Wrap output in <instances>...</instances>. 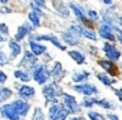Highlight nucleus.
Returning <instances> with one entry per match:
<instances>
[{
    "mask_svg": "<svg viewBox=\"0 0 122 120\" xmlns=\"http://www.w3.org/2000/svg\"><path fill=\"white\" fill-rule=\"evenodd\" d=\"M113 31H114V35H116V39H118L122 43V30L117 26H113Z\"/></svg>",
    "mask_w": 122,
    "mask_h": 120,
    "instance_id": "30",
    "label": "nucleus"
},
{
    "mask_svg": "<svg viewBox=\"0 0 122 120\" xmlns=\"http://www.w3.org/2000/svg\"><path fill=\"white\" fill-rule=\"evenodd\" d=\"M118 21H119V23L122 25V17H119V20H118Z\"/></svg>",
    "mask_w": 122,
    "mask_h": 120,
    "instance_id": "40",
    "label": "nucleus"
},
{
    "mask_svg": "<svg viewBox=\"0 0 122 120\" xmlns=\"http://www.w3.org/2000/svg\"><path fill=\"white\" fill-rule=\"evenodd\" d=\"M68 55H70V57L74 59L75 63H77V64H84L85 63V56L81 54V52L76 51V50H71V51H68Z\"/></svg>",
    "mask_w": 122,
    "mask_h": 120,
    "instance_id": "17",
    "label": "nucleus"
},
{
    "mask_svg": "<svg viewBox=\"0 0 122 120\" xmlns=\"http://www.w3.org/2000/svg\"><path fill=\"white\" fill-rule=\"evenodd\" d=\"M102 50L106 54L108 60H110V61H117V60H119V57H121V51H119L118 48H116V47L110 43H105Z\"/></svg>",
    "mask_w": 122,
    "mask_h": 120,
    "instance_id": "7",
    "label": "nucleus"
},
{
    "mask_svg": "<svg viewBox=\"0 0 122 120\" xmlns=\"http://www.w3.org/2000/svg\"><path fill=\"white\" fill-rule=\"evenodd\" d=\"M62 98H63V104H64V107L68 110L70 114H77V112H80V106H79V103H77L76 99H75L72 95L63 93V94H62Z\"/></svg>",
    "mask_w": 122,
    "mask_h": 120,
    "instance_id": "5",
    "label": "nucleus"
},
{
    "mask_svg": "<svg viewBox=\"0 0 122 120\" xmlns=\"http://www.w3.org/2000/svg\"><path fill=\"white\" fill-rule=\"evenodd\" d=\"M33 39H34V41H49V42H51L55 47H58L59 50H62V51L66 50V46L62 44L61 42H59V39L56 38V37H54V35H37Z\"/></svg>",
    "mask_w": 122,
    "mask_h": 120,
    "instance_id": "11",
    "label": "nucleus"
},
{
    "mask_svg": "<svg viewBox=\"0 0 122 120\" xmlns=\"http://www.w3.org/2000/svg\"><path fill=\"white\" fill-rule=\"evenodd\" d=\"M19 94H20V97H21V98L28 99V98H30V97L34 95V89H33L32 86H26V85H25V86H21Z\"/></svg>",
    "mask_w": 122,
    "mask_h": 120,
    "instance_id": "20",
    "label": "nucleus"
},
{
    "mask_svg": "<svg viewBox=\"0 0 122 120\" xmlns=\"http://www.w3.org/2000/svg\"><path fill=\"white\" fill-rule=\"evenodd\" d=\"M88 117L91 120H105L100 112H96V111H88Z\"/></svg>",
    "mask_w": 122,
    "mask_h": 120,
    "instance_id": "27",
    "label": "nucleus"
},
{
    "mask_svg": "<svg viewBox=\"0 0 122 120\" xmlns=\"http://www.w3.org/2000/svg\"><path fill=\"white\" fill-rule=\"evenodd\" d=\"M32 120H45V115H43L42 110H41V108H36Z\"/></svg>",
    "mask_w": 122,
    "mask_h": 120,
    "instance_id": "28",
    "label": "nucleus"
},
{
    "mask_svg": "<svg viewBox=\"0 0 122 120\" xmlns=\"http://www.w3.org/2000/svg\"><path fill=\"white\" fill-rule=\"evenodd\" d=\"M62 37H63V41L66 42V43L71 44V46H75V44L79 43V35H76L75 33H72L71 30L63 33V34H62Z\"/></svg>",
    "mask_w": 122,
    "mask_h": 120,
    "instance_id": "14",
    "label": "nucleus"
},
{
    "mask_svg": "<svg viewBox=\"0 0 122 120\" xmlns=\"http://www.w3.org/2000/svg\"><path fill=\"white\" fill-rule=\"evenodd\" d=\"M96 77L98 78V81H101V82H102L104 85H106V86H112L113 83L117 82V80L110 78L108 74H105V73H96Z\"/></svg>",
    "mask_w": 122,
    "mask_h": 120,
    "instance_id": "21",
    "label": "nucleus"
},
{
    "mask_svg": "<svg viewBox=\"0 0 122 120\" xmlns=\"http://www.w3.org/2000/svg\"><path fill=\"white\" fill-rule=\"evenodd\" d=\"M4 41H5V38H3V35L0 34V42H4Z\"/></svg>",
    "mask_w": 122,
    "mask_h": 120,
    "instance_id": "39",
    "label": "nucleus"
},
{
    "mask_svg": "<svg viewBox=\"0 0 122 120\" xmlns=\"http://www.w3.org/2000/svg\"><path fill=\"white\" fill-rule=\"evenodd\" d=\"M0 30H1V33L8 34V28H7L5 23H0Z\"/></svg>",
    "mask_w": 122,
    "mask_h": 120,
    "instance_id": "34",
    "label": "nucleus"
},
{
    "mask_svg": "<svg viewBox=\"0 0 122 120\" xmlns=\"http://www.w3.org/2000/svg\"><path fill=\"white\" fill-rule=\"evenodd\" d=\"M108 117H109V120H119V119H118V116H117L116 114H109V115H108Z\"/></svg>",
    "mask_w": 122,
    "mask_h": 120,
    "instance_id": "36",
    "label": "nucleus"
},
{
    "mask_svg": "<svg viewBox=\"0 0 122 120\" xmlns=\"http://www.w3.org/2000/svg\"><path fill=\"white\" fill-rule=\"evenodd\" d=\"M42 93L46 98V103H58V97L63 94L56 82L49 83L47 86H45Z\"/></svg>",
    "mask_w": 122,
    "mask_h": 120,
    "instance_id": "2",
    "label": "nucleus"
},
{
    "mask_svg": "<svg viewBox=\"0 0 122 120\" xmlns=\"http://www.w3.org/2000/svg\"><path fill=\"white\" fill-rule=\"evenodd\" d=\"M53 5L55 7V9L58 10L63 17H68V16H70L68 8L63 4V1H61V0H53Z\"/></svg>",
    "mask_w": 122,
    "mask_h": 120,
    "instance_id": "15",
    "label": "nucleus"
},
{
    "mask_svg": "<svg viewBox=\"0 0 122 120\" xmlns=\"http://www.w3.org/2000/svg\"><path fill=\"white\" fill-rule=\"evenodd\" d=\"M9 48H11V57L12 59L16 57V56H19V55L21 54V46H20L16 41L9 42Z\"/></svg>",
    "mask_w": 122,
    "mask_h": 120,
    "instance_id": "22",
    "label": "nucleus"
},
{
    "mask_svg": "<svg viewBox=\"0 0 122 120\" xmlns=\"http://www.w3.org/2000/svg\"><path fill=\"white\" fill-rule=\"evenodd\" d=\"M29 103L24 101H15L9 104H5L1 108L3 115L9 120H20V116H25L29 111Z\"/></svg>",
    "mask_w": 122,
    "mask_h": 120,
    "instance_id": "1",
    "label": "nucleus"
},
{
    "mask_svg": "<svg viewBox=\"0 0 122 120\" xmlns=\"http://www.w3.org/2000/svg\"><path fill=\"white\" fill-rule=\"evenodd\" d=\"M15 76H16L17 78H20L21 81H24V82L29 81V76H28L25 72H22V70H16V72H15Z\"/></svg>",
    "mask_w": 122,
    "mask_h": 120,
    "instance_id": "29",
    "label": "nucleus"
},
{
    "mask_svg": "<svg viewBox=\"0 0 122 120\" xmlns=\"http://www.w3.org/2000/svg\"><path fill=\"white\" fill-rule=\"evenodd\" d=\"M30 30H32V26H29L28 23H24L21 28H19V31H17L16 37H15V41H16V42L21 41V39L26 35V34L30 33Z\"/></svg>",
    "mask_w": 122,
    "mask_h": 120,
    "instance_id": "16",
    "label": "nucleus"
},
{
    "mask_svg": "<svg viewBox=\"0 0 122 120\" xmlns=\"http://www.w3.org/2000/svg\"><path fill=\"white\" fill-rule=\"evenodd\" d=\"M64 74H66V72H64L63 68H62V64L58 61H55L53 69H51V76L55 78V81H61L62 78L64 77Z\"/></svg>",
    "mask_w": 122,
    "mask_h": 120,
    "instance_id": "13",
    "label": "nucleus"
},
{
    "mask_svg": "<svg viewBox=\"0 0 122 120\" xmlns=\"http://www.w3.org/2000/svg\"><path fill=\"white\" fill-rule=\"evenodd\" d=\"M74 90L77 91L80 94H84L85 97H91L93 94H97L98 93V89L96 88L95 85H91V83H79V85H75L74 86Z\"/></svg>",
    "mask_w": 122,
    "mask_h": 120,
    "instance_id": "6",
    "label": "nucleus"
},
{
    "mask_svg": "<svg viewBox=\"0 0 122 120\" xmlns=\"http://www.w3.org/2000/svg\"><path fill=\"white\" fill-rule=\"evenodd\" d=\"M0 1H1V3H7L8 0H0Z\"/></svg>",
    "mask_w": 122,
    "mask_h": 120,
    "instance_id": "41",
    "label": "nucleus"
},
{
    "mask_svg": "<svg viewBox=\"0 0 122 120\" xmlns=\"http://www.w3.org/2000/svg\"><path fill=\"white\" fill-rule=\"evenodd\" d=\"M89 78V72L87 70H83V72H77V73H74L72 76V81L74 82H85V81Z\"/></svg>",
    "mask_w": 122,
    "mask_h": 120,
    "instance_id": "19",
    "label": "nucleus"
},
{
    "mask_svg": "<svg viewBox=\"0 0 122 120\" xmlns=\"http://www.w3.org/2000/svg\"><path fill=\"white\" fill-rule=\"evenodd\" d=\"M5 80H7L5 73H4V72H0V83H4V82H5Z\"/></svg>",
    "mask_w": 122,
    "mask_h": 120,
    "instance_id": "35",
    "label": "nucleus"
},
{
    "mask_svg": "<svg viewBox=\"0 0 122 120\" xmlns=\"http://www.w3.org/2000/svg\"><path fill=\"white\" fill-rule=\"evenodd\" d=\"M87 13H88V16H89L91 20H97V18H98L97 12H95V10H92V9H88Z\"/></svg>",
    "mask_w": 122,
    "mask_h": 120,
    "instance_id": "32",
    "label": "nucleus"
},
{
    "mask_svg": "<svg viewBox=\"0 0 122 120\" xmlns=\"http://www.w3.org/2000/svg\"><path fill=\"white\" fill-rule=\"evenodd\" d=\"M8 63V57H7V55L4 54L3 51H0V65H4Z\"/></svg>",
    "mask_w": 122,
    "mask_h": 120,
    "instance_id": "31",
    "label": "nucleus"
},
{
    "mask_svg": "<svg viewBox=\"0 0 122 120\" xmlns=\"http://www.w3.org/2000/svg\"><path fill=\"white\" fill-rule=\"evenodd\" d=\"M97 103V99L96 98H92V97H85L84 99H83V106L84 107H87V108H89V107H92V106H95V104Z\"/></svg>",
    "mask_w": 122,
    "mask_h": 120,
    "instance_id": "26",
    "label": "nucleus"
},
{
    "mask_svg": "<svg viewBox=\"0 0 122 120\" xmlns=\"http://www.w3.org/2000/svg\"><path fill=\"white\" fill-rule=\"evenodd\" d=\"M12 95V90L11 89H7V88H1L0 89V103L9 98Z\"/></svg>",
    "mask_w": 122,
    "mask_h": 120,
    "instance_id": "24",
    "label": "nucleus"
},
{
    "mask_svg": "<svg viewBox=\"0 0 122 120\" xmlns=\"http://www.w3.org/2000/svg\"><path fill=\"white\" fill-rule=\"evenodd\" d=\"M96 104H98V106L104 107V108H106V110L116 108V106H114L110 101H108V99H97V103H96Z\"/></svg>",
    "mask_w": 122,
    "mask_h": 120,
    "instance_id": "25",
    "label": "nucleus"
},
{
    "mask_svg": "<svg viewBox=\"0 0 122 120\" xmlns=\"http://www.w3.org/2000/svg\"><path fill=\"white\" fill-rule=\"evenodd\" d=\"M70 8L74 10V13H75V16H76L77 20H80L83 23H85L87 26H91V28H92V21H91L89 18H87V16L84 14L83 9L79 7V5H76L75 3H70Z\"/></svg>",
    "mask_w": 122,
    "mask_h": 120,
    "instance_id": "8",
    "label": "nucleus"
},
{
    "mask_svg": "<svg viewBox=\"0 0 122 120\" xmlns=\"http://www.w3.org/2000/svg\"><path fill=\"white\" fill-rule=\"evenodd\" d=\"M40 13L38 12H36V10H32V12L29 13V20L32 21V23H33V26H36V28H37V26H40Z\"/></svg>",
    "mask_w": 122,
    "mask_h": 120,
    "instance_id": "23",
    "label": "nucleus"
},
{
    "mask_svg": "<svg viewBox=\"0 0 122 120\" xmlns=\"http://www.w3.org/2000/svg\"><path fill=\"white\" fill-rule=\"evenodd\" d=\"M68 115H70V112L64 107V104L54 103L49 108V119L50 120H66Z\"/></svg>",
    "mask_w": 122,
    "mask_h": 120,
    "instance_id": "3",
    "label": "nucleus"
},
{
    "mask_svg": "<svg viewBox=\"0 0 122 120\" xmlns=\"http://www.w3.org/2000/svg\"><path fill=\"white\" fill-rule=\"evenodd\" d=\"M29 44H30V48H32V52L34 55H42L46 52V47L42 46V44H40V43H37V42L30 41Z\"/></svg>",
    "mask_w": 122,
    "mask_h": 120,
    "instance_id": "18",
    "label": "nucleus"
},
{
    "mask_svg": "<svg viewBox=\"0 0 122 120\" xmlns=\"http://www.w3.org/2000/svg\"><path fill=\"white\" fill-rule=\"evenodd\" d=\"M36 63H37L36 55H32V52H25L24 59L21 60L20 65H21V67H26L28 69H30V68H33L36 65Z\"/></svg>",
    "mask_w": 122,
    "mask_h": 120,
    "instance_id": "12",
    "label": "nucleus"
},
{
    "mask_svg": "<svg viewBox=\"0 0 122 120\" xmlns=\"http://www.w3.org/2000/svg\"><path fill=\"white\" fill-rule=\"evenodd\" d=\"M104 1V4H106V5H110L112 3H113V0H102Z\"/></svg>",
    "mask_w": 122,
    "mask_h": 120,
    "instance_id": "37",
    "label": "nucleus"
},
{
    "mask_svg": "<svg viewBox=\"0 0 122 120\" xmlns=\"http://www.w3.org/2000/svg\"><path fill=\"white\" fill-rule=\"evenodd\" d=\"M50 76H51V72L45 67V65H38L34 69V72H33V78H34L38 83H41V85L45 83L46 81L50 78Z\"/></svg>",
    "mask_w": 122,
    "mask_h": 120,
    "instance_id": "4",
    "label": "nucleus"
},
{
    "mask_svg": "<svg viewBox=\"0 0 122 120\" xmlns=\"http://www.w3.org/2000/svg\"><path fill=\"white\" fill-rule=\"evenodd\" d=\"M98 34H100L101 38L108 39V41H114L116 39V35H114V31H113V26L108 25V23H104V25L100 26Z\"/></svg>",
    "mask_w": 122,
    "mask_h": 120,
    "instance_id": "9",
    "label": "nucleus"
},
{
    "mask_svg": "<svg viewBox=\"0 0 122 120\" xmlns=\"http://www.w3.org/2000/svg\"><path fill=\"white\" fill-rule=\"evenodd\" d=\"M98 64H100V67L102 69L106 70V73H109L112 76H117L119 73V70L117 68V65L114 64V61H110V60H98Z\"/></svg>",
    "mask_w": 122,
    "mask_h": 120,
    "instance_id": "10",
    "label": "nucleus"
},
{
    "mask_svg": "<svg viewBox=\"0 0 122 120\" xmlns=\"http://www.w3.org/2000/svg\"><path fill=\"white\" fill-rule=\"evenodd\" d=\"M113 90H114V94L118 97L119 101H122V89H113Z\"/></svg>",
    "mask_w": 122,
    "mask_h": 120,
    "instance_id": "33",
    "label": "nucleus"
},
{
    "mask_svg": "<svg viewBox=\"0 0 122 120\" xmlns=\"http://www.w3.org/2000/svg\"><path fill=\"white\" fill-rule=\"evenodd\" d=\"M70 120H85V119L81 116H76V117H72V119H70Z\"/></svg>",
    "mask_w": 122,
    "mask_h": 120,
    "instance_id": "38",
    "label": "nucleus"
}]
</instances>
